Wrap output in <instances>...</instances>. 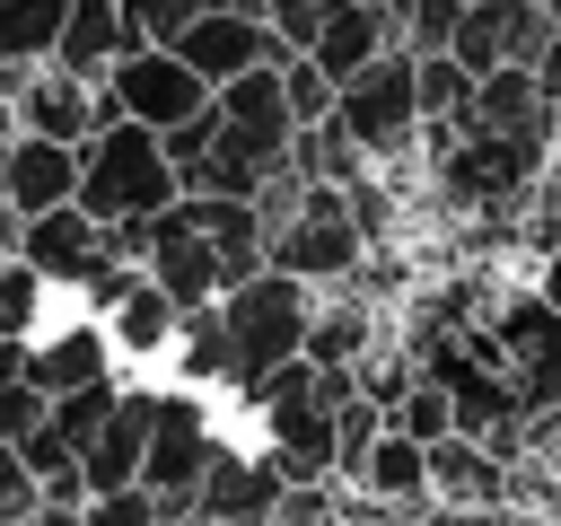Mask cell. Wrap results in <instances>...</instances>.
Wrapping results in <instances>:
<instances>
[{
	"label": "cell",
	"mask_w": 561,
	"mask_h": 526,
	"mask_svg": "<svg viewBox=\"0 0 561 526\" xmlns=\"http://www.w3.org/2000/svg\"><path fill=\"white\" fill-rule=\"evenodd\" d=\"M351 491H368V500H386L394 517H421L430 508V465H421V438H403L394 421L368 438V456H359V473H351Z\"/></svg>",
	"instance_id": "obj_19"
},
{
	"label": "cell",
	"mask_w": 561,
	"mask_h": 526,
	"mask_svg": "<svg viewBox=\"0 0 561 526\" xmlns=\"http://www.w3.org/2000/svg\"><path fill=\"white\" fill-rule=\"evenodd\" d=\"M9 377H18V342H0V386H9Z\"/></svg>",
	"instance_id": "obj_29"
},
{
	"label": "cell",
	"mask_w": 561,
	"mask_h": 526,
	"mask_svg": "<svg viewBox=\"0 0 561 526\" xmlns=\"http://www.w3.org/2000/svg\"><path fill=\"white\" fill-rule=\"evenodd\" d=\"M167 526H210V517H193V508H184V517H167Z\"/></svg>",
	"instance_id": "obj_30"
},
{
	"label": "cell",
	"mask_w": 561,
	"mask_h": 526,
	"mask_svg": "<svg viewBox=\"0 0 561 526\" xmlns=\"http://www.w3.org/2000/svg\"><path fill=\"white\" fill-rule=\"evenodd\" d=\"M70 193H79V149L44 140V132H9V149H0V202L18 219H35V210H53Z\"/></svg>",
	"instance_id": "obj_15"
},
{
	"label": "cell",
	"mask_w": 561,
	"mask_h": 526,
	"mask_svg": "<svg viewBox=\"0 0 561 526\" xmlns=\"http://www.w3.org/2000/svg\"><path fill=\"white\" fill-rule=\"evenodd\" d=\"M9 114H18V132H44V140L79 149L96 123H114V96H105V79H79L61 61H26L9 79Z\"/></svg>",
	"instance_id": "obj_8"
},
{
	"label": "cell",
	"mask_w": 561,
	"mask_h": 526,
	"mask_svg": "<svg viewBox=\"0 0 561 526\" xmlns=\"http://www.w3.org/2000/svg\"><path fill=\"white\" fill-rule=\"evenodd\" d=\"M280 105H289V123H324L333 114V79L307 53H280Z\"/></svg>",
	"instance_id": "obj_23"
},
{
	"label": "cell",
	"mask_w": 561,
	"mask_h": 526,
	"mask_svg": "<svg viewBox=\"0 0 561 526\" xmlns=\"http://www.w3.org/2000/svg\"><path fill=\"white\" fill-rule=\"evenodd\" d=\"M9 526H44V517H35V508H26V517H9Z\"/></svg>",
	"instance_id": "obj_31"
},
{
	"label": "cell",
	"mask_w": 561,
	"mask_h": 526,
	"mask_svg": "<svg viewBox=\"0 0 561 526\" xmlns=\"http://www.w3.org/2000/svg\"><path fill=\"white\" fill-rule=\"evenodd\" d=\"M114 9H123V35H131V44H175L202 0H114Z\"/></svg>",
	"instance_id": "obj_25"
},
{
	"label": "cell",
	"mask_w": 561,
	"mask_h": 526,
	"mask_svg": "<svg viewBox=\"0 0 561 526\" xmlns=\"http://www.w3.org/2000/svg\"><path fill=\"white\" fill-rule=\"evenodd\" d=\"M552 254H561V228H552Z\"/></svg>",
	"instance_id": "obj_32"
},
{
	"label": "cell",
	"mask_w": 561,
	"mask_h": 526,
	"mask_svg": "<svg viewBox=\"0 0 561 526\" xmlns=\"http://www.w3.org/2000/svg\"><path fill=\"white\" fill-rule=\"evenodd\" d=\"M149 395L158 386H114V403H105V421L79 438V482L88 491H114V482H140V438H149Z\"/></svg>",
	"instance_id": "obj_16"
},
{
	"label": "cell",
	"mask_w": 561,
	"mask_h": 526,
	"mask_svg": "<svg viewBox=\"0 0 561 526\" xmlns=\"http://www.w3.org/2000/svg\"><path fill=\"white\" fill-rule=\"evenodd\" d=\"M543 35H552V9H543V0H465L447 53L482 79V70H500V61H535Z\"/></svg>",
	"instance_id": "obj_11"
},
{
	"label": "cell",
	"mask_w": 561,
	"mask_h": 526,
	"mask_svg": "<svg viewBox=\"0 0 561 526\" xmlns=\"http://www.w3.org/2000/svg\"><path fill=\"white\" fill-rule=\"evenodd\" d=\"M359 254H368V237H359V219H351L342 184H307V193L263 228V263H272V272H289V281H307V289L351 281V272H359Z\"/></svg>",
	"instance_id": "obj_5"
},
{
	"label": "cell",
	"mask_w": 561,
	"mask_h": 526,
	"mask_svg": "<svg viewBox=\"0 0 561 526\" xmlns=\"http://www.w3.org/2000/svg\"><path fill=\"white\" fill-rule=\"evenodd\" d=\"M61 9H70V0H0V70L44 61L53 35H61Z\"/></svg>",
	"instance_id": "obj_21"
},
{
	"label": "cell",
	"mask_w": 561,
	"mask_h": 526,
	"mask_svg": "<svg viewBox=\"0 0 561 526\" xmlns=\"http://www.w3.org/2000/svg\"><path fill=\"white\" fill-rule=\"evenodd\" d=\"M394 44V18L377 9V0H324V18H316V35H307V61L342 88L359 61H377Z\"/></svg>",
	"instance_id": "obj_18"
},
{
	"label": "cell",
	"mask_w": 561,
	"mask_h": 526,
	"mask_svg": "<svg viewBox=\"0 0 561 526\" xmlns=\"http://www.w3.org/2000/svg\"><path fill=\"white\" fill-rule=\"evenodd\" d=\"M307 307H316V289L289 281V272H272V263L245 272V281H228V289L210 298V324H219V395H245L263 368L298 359Z\"/></svg>",
	"instance_id": "obj_2"
},
{
	"label": "cell",
	"mask_w": 561,
	"mask_h": 526,
	"mask_svg": "<svg viewBox=\"0 0 561 526\" xmlns=\"http://www.w3.org/2000/svg\"><path fill=\"white\" fill-rule=\"evenodd\" d=\"M96 324H105V351H114V368H123V377H149V368H167L184 307H175V298H167L149 272H140V281H131V289H123V298L96 316Z\"/></svg>",
	"instance_id": "obj_13"
},
{
	"label": "cell",
	"mask_w": 561,
	"mask_h": 526,
	"mask_svg": "<svg viewBox=\"0 0 561 526\" xmlns=\"http://www.w3.org/2000/svg\"><path fill=\"white\" fill-rule=\"evenodd\" d=\"M333 123H342V140L368 158V167H412L421 158V96H412V53L403 44H386L377 61H359L342 88H333Z\"/></svg>",
	"instance_id": "obj_4"
},
{
	"label": "cell",
	"mask_w": 561,
	"mask_h": 526,
	"mask_svg": "<svg viewBox=\"0 0 561 526\" xmlns=\"http://www.w3.org/2000/svg\"><path fill=\"white\" fill-rule=\"evenodd\" d=\"M26 508H35V473H26L18 438H0V526H9V517H26Z\"/></svg>",
	"instance_id": "obj_26"
},
{
	"label": "cell",
	"mask_w": 561,
	"mask_h": 526,
	"mask_svg": "<svg viewBox=\"0 0 561 526\" xmlns=\"http://www.w3.org/2000/svg\"><path fill=\"white\" fill-rule=\"evenodd\" d=\"M96 237H105V228H96V219H88L79 202H53V210H35V219H18V245H9V254H18V263H35V272H44L53 289H70V281L88 272V254H96Z\"/></svg>",
	"instance_id": "obj_17"
},
{
	"label": "cell",
	"mask_w": 561,
	"mask_h": 526,
	"mask_svg": "<svg viewBox=\"0 0 561 526\" xmlns=\"http://www.w3.org/2000/svg\"><path fill=\"white\" fill-rule=\"evenodd\" d=\"M386 421H394L403 438H421V447L456 430V412H447V386H438V377H412V386H403V403H394Z\"/></svg>",
	"instance_id": "obj_22"
},
{
	"label": "cell",
	"mask_w": 561,
	"mask_h": 526,
	"mask_svg": "<svg viewBox=\"0 0 561 526\" xmlns=\"http://www.w3.org/2000/svg\"><path fill=\"white\" fill-rule=\"evenodd\" d=\"M228 430L210 421V395L202 386H158L149 395V438H140V491L158 500V517H184L193 508V482L210 465Z\"/></svg>",
	"instance_id": "obj_6"
},
{
	"label": "cell",
	"mask_w": 561,
	"mask_h": 526,
	"mask_svg": "<svg viewBox=\"0 0 561 526\" xmlns=\"http://www.w3.org/2000/svg\"><path fill=\"white\" fill-rule=\"evenodd\" d=\"M114 53H131L123 9H114V0H70V9H61V35H53V53H44V61L79 70V79H105V70H114Z\"/></svg>",
	"instance_id": "obj_20"
},
{
	"label": "cell",
	"mask_w": 561,
	"mask_h": 526,
	"mask_svg": "<svg viewBox=\"0 0 561 526\" xmlns=\"http://www.w3.org/2000/svg\"><path fill=\"white\" fill-rule=\"evenodd\" d=\"M272 508H280V465L254 438H219L202 482H193V517H210V526H272Z\"/></svg>",
	"instance_id": "obj_9"
},
{
	"label": "cell",
	"mask_w": 561,
	"mask_h": 526,
	"mask_svg": "<svg viewBox=\"0 0 561 526\" xmlns=\"http://www.w3.org/2000/svg\"><path fill=\"white\" fill-rule=\"evenodd\" d=\"M96 228L105 219H149V210H167L175 202V167H167V140L149 132V123H131V114H114V123H96L88 140H79V193H70Z\"/></svg>",
	"instance_id": "obj_3"
},
{
	"label": "cell",
	"mask_w": 561,
	"mask_h": 526,
	"mask_svg": "<svg viewBox=\"0 0 561 526\" xmlns=\"http://www.w3.org/2000/svg\"><path fill=\"white\" fill-rule=\"evenodd\" d=\"M535 289H543V298L561 307V254H535Z\"/></svg>",
	"instance_id": "obj_28"
},
{
	"label": "cell",
	"mask_w": 561,
	"mask_h": 526,
	"mask_svg": "<svg viewBox=\"0 0 561 526\" xmlns=\"http://www.w3.org/2000/svg\"><path fill=\"white\" fill-rule=\"evenodd\" d=\"M421 465H430V508L500 517V500H508V473H500V456H491L482 438L447 430V438H430V447H421Z\"/></svg>",
	"instance_id": "obj_14"
},
{
	"label": "cell",
	"mask_w": 561,
	"mask_h": 526,
	"mask_svg": "<svg viewBox=\"0 0 561 526\" xmlns=\"http://www.w3.org/2000/svg\"><path fill=\"white\" fill-rule=\"evenodd\" d=\"M140 272L175 307H210L228 281L263 272V219L245 193H175L140 219Z\"/></svg>",
	"instance_id": "obj_1"
},
{
	"label": "cell",
	"mask_w": 561,
	"mask_h": 526,
	"mask_svg": "<svg viewBox=\"0 0 561 526\" xmlns=\"http://www.w3.org/2000/svg\"><path fill=\"white\" fill-rule=\"evenodd\" d=\"M79 526H167V517H158V500L140 482H114V491H88L79 500Z\"/></svg>",
	"instance_id": "obj_24"
},
{
	"label": "cell",
	"mask_w": 561,
	"mask_h": 526,
	"mask_svg": "<svg viewBox=\"0 0 561 526\" xmlns=\"http://www.w3.org/2000/svg\"><path fill=\"white\" fill-rule=\"evenodd\" d=\"M289 44L263 26V18H245V9H193V26L175 35V61L202 79V88H219V79H237V70H254V61H280Z\"/></svg>",
	"instance_id": "obj_12"
},
{
	"label": "cell",
	"mask_w": 561,
	"mask_h": 526,
	"mask_svg": "<svg viewBox=\"0 0 561 526\" xmlns=\"http://www.w3.org/2000/svg\"><path fill=\"white\" fill-rule=\"evenodd\" d=\"M35 421H44V395H35V386H26V368H18V377L0 386V438H26Z\"/></svg>",
	"instance_id": "obj_27"
},
{
	"label": "cell",
	"mask_w": 561,
	"mask_h": 526,
	"mask_svg": "<svg viewBox=\"0 0 561 526\" xmlns=\"http://www.w3.org/2000/svg\"><path fill=\"white\" fill-rule=\"evenodd\" d=\"M482 324H491V342H500V368H508L517 403H526V412H552V403H561V307H552L535 281H517V289H491Z\"/></svg>",
	"instance_id": "obj_7"
},
{
	"label": "cell",
	"mask_w": 561,
	"mask_h": 526,
	"mask_svg": "<svg viewBox=\"0 0 561 526\" xmlns=\"http://www.w3.org/2000/svg\"><path fill=\"white\" fill-rule=\"evenodd\" d=\"M105 96H114V114H131V123H149V132H167V123H184L210 88L175 61V44H131V53H114V70H105Z\"/></svg>",
	"instance_id": "obj_10"
}]
</instances>
